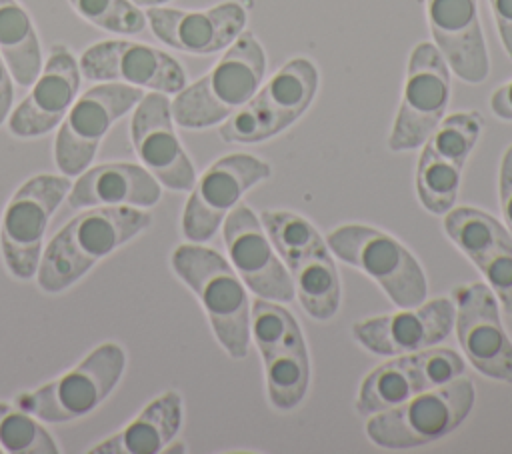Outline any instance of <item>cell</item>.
Wrapping results in <instances>:
<instances>
[{"label":"cell","instance_id":"6","mask_svg":"<svg viewBox=\"0 0 512 454\" xmlns=\"http://www.w3.org/2000/svg\"><path fill=\"white\" fill-rule=\"evenodd\" d=\"M474 398L472 382L458 376L444 386L412 396L396 408L372 414L366 434L374 444L390 450L430 444L460 426L472 410Z\"/></svg>","mask_w":512,"mask_h":454},{"label":"cell","instance_id":"19","mask_svg":"<svg viewBox=\"0 0 512 454\" xmlns=\"http://www.w3.org/2000/svg\"><path fill=\"white\" fill-rule=\"evenodd\" d=\"M130 136L144 168L168 190H192L194 166L176 130L170 100L162 92H148L134 106Z\"/></svg>","mask_w":512,"mask_h":454},{"label":"cell","instance_id":"31","mask_svg":"<svg viewBox=\"0 0 512 454\" xmlns=\"http://www.w3.org/2000/svg\"><path fill=\"white\" fill-rule=\"evenodd\" d=\"M496 28L506 54L512 58V0H490Z\"/></svg>","mask_w":512,"mask_h":454},{"label":"cell","instance_id":"35","mask_svg":"<svg viewBox=\"0 0 512 454\" xmlns=\"http://www.w3.org/2000/svg\"><path fill=\"white\" fill-rule=\"evenodd\" d=\"M0 452H2V448H0Z\"/></svg>","mask_w":512,"mask_h":454},{"label":"cell","instance_id":"29","mask_svg":"<svg viewBox=\"0 0 512 454\" xmlns=\"http://www.w3.org/2000/svg\"><path fill=\"white\" fill-rule=\"evenodd\" d=\"M72 8L90 24L116 32L140 34L146 26V12L130 0H68Z\"/></svg>","mask_w":512,"mask_h":454},{"label":"cell","instance_id":"8","mask_svg":"<svg viewBox=\"0 0 512 454\" xmlns=\"http://www.w3.org/2000/svg\"><path fill=\"white\" fill-rule=\"evenodd\" d=\"M318 90V70L308 58L288 60L256 94L220 126L226 142L268 140L296 122Z\"/></svg>","mask_w":512,"mask_h":454},{"label":"cell","instance_id":"12","mask_svg":"<svg viewBox=\"0 0 512 454\" xmlns=\"http://www.w3.org/2000/svg\"><path fill=\"white\" fill-rule=\"evenodd\" d=\"M450 100V70L440 50L420 42L410 54L402 102L388 138L394 152L420 148L442 122Z\"/></svg>","mask_w":512,"mask_h":454},{"label":"cell","instance_id":"25","mask_svg":"<svg viewBox=\"0 0 512 454\" xmlns=\"http://www.w3.org/2000/svg\"><path fill=\"white\" fill-rule=\"evenodd\" d=\"M160 196V182L144 166L132 162H108L78 174V180L68 190V206L150 208Z\"/></svg>","mask_w":512,"mask_h":454},{"label":"cell","instance_id":"27","mask_svg":"<svg viewBox=\"0 0 512 454\" xmlns=\"http://www.w3.org/2000/svg\"><path fill=\"white\" fill-rule=\"evenodd\" d=\"M0 54L18 86H32L42 70V50L28 12L0 0Z\"/></svg>","mask_w":512,"mask_h":454},{"label":"cell","instance_id":"11","mask_svg":"<svg viewBox=\"0 0 512 454\" xmlns=\"http://www.w3.org/2000/svg\"><path fill=\"white\" fill-rule=\"evenodd\" d=\"M142 96V88L122 82H100L78 96L60 122L54 140L58 170L66 176L82 174L112 124L134 110Z\"/></svg>","mask_w":512,"mask_h":454},{"label":"cell","instance_id":"16","mask_svg":"<svg viewBox=\"0 0 512 454\" xmlns=\"http://www.w3.org/2000/svg\"><path fill=\"white\" fill-rule=\"evenodd\" d=\"M78 68L92 82H122L162 94H178L186 86V72L176 58L130 40H102L88 46Z\"/></svg>","mask_w":512,"mask_h":454},{"label":"cell","instance_id":"10","mask_svg":"<svg viewBox=\"0 0 512 454\" xmlns=\"http://www.w3.org/2000/svg\"><path fill=\"white\" fill-rule=\"evenodd\" d=\"M70 180L56 174L28 178L8 200L0 224V248L8 272L18 280L36 276L48 220L68 196Z\"/></svg>","mask_w":512,"mask_h":454},{"label":"cell","instance_id":"22","mask_svg":"<svg viewBox=\"0 0 512 454\" xmlns=\"http://www.w3.org/2000/svg\"><path fill=\"white\" fill-rule=\"evenodd\" d=\"M444 230L512 314V234L494 216L468 206L450 208Z\"/></svg>","mask_w":512,"mask_h":454},{"label":"cell","instance_id":"5","mask_svg":"<svg viewBox=\"0 0 512 454\" xmlns=\"http://www.w3.org/2000/svg\"><path fill=\"white\" fill-rule=\"evenodd\" d=\"M124 368V348L116 342H104L70 372L34 392L18 394L14 406L48 424L78 420L94 412L108 398L120 382Z\"/></svg>","mask_w":512,"mask_h":454},{"label":"cell","instance_id":"14","mask_svg":"<svg viewBox=\"0 0 512 454\" xmlns=\"http://www.w3.org/2000/svg\"><path fill=\"white\" fill-rule=\"evenodd\" d=\"M482 130L478 112H456L444 118L422 144L416 170V192L432 214L454 208L466 158L474 150Z\"/></svg>","mask_w":512,"mask_h":454},{"label":"cell","instance_id":"9","mask_svg":"<svg viewBox=\"0 0 512 454\" xmlns=\"http://www.w3.org/2000/svg\"><path fill=\"white\" fill-rule=\"evenodd\" d=\"M250 336L264 362L270 404L282 412L296 408L310 380L308 350L298 322L280 304L258 298L250 308Z\"/></svg>","mask_w":512,"mask_h":454},{"label":"cell","instance_id":"23","mask_svg":"<svg viewBox=\"0 0 512 454\" xmlns=\"http://www.w3.org/2000/svg\"><path fill=\"white\" fill-rule=\"evenodd\" d=\"M246 10L240 2H222L206 10H178L148 6L146 22L154 36L188 54H214L228 48L246 26Z\"/></svg>","mask_w":512,"mask_h":454},{"label":"cell","instance_id":"24","mask_svg":"<svg viewBox=\"0 0 512 454\" xmlns=\"http://www.w3.org/2000/svg\"><path fill=\"white\" fill-rule=\"evenodd\" d=\"M436 48L458 78L478 84L488 76V52L476 0H426Z\"/></svg>","mask_w":512,"mask_h":454},{"label":"cell","instance_id":"21","mask_svg":"<svg viewBox=\"0 0 512 454\" xmlns=\"http://www.w3.org/2000/svg\"><path fill=\"white\" fill-rule=\"evenodd\" d=\"M80 88V68L74 54L54 44L48 52L38 78L32 84L30 94L10 112L8 130L18 138H36L56 128L74 100Z\"/></svg>","mask_w":512,"mask_h":454},{"label":"cell","instance_id":"32","mask_svg":"<svg viewBox=\"0 0 512 454\" xmlns=\"http://www.w3.org/2000/svg\"><path fill=\"white\" fill-rule=\"evenodd\" d=\"M12 74L0 54V124L8 118L12 110V100H14V86H12Z\"/></svg>","mask_w":512,"mask_h":454},{"label":"cell","instance_id":"3","mask_svg":"<svg viewBox=\"0 0 512 454\" xmlns=\"http://www.w3.org/2000/svg\"><path fill=\"white\" fill-rule=\"evenodd\" d=\"M170 264L198 296L226 354L244 358L250 342V304L236 270L216 250L200 244H180L172 252Z\"/></svg>","mask_w":512,"mask_h":454},{"label":"cell","instance_id":"34","mask_svg":"<svg viewBox=\"0 0 512 454\" xmlns=\"http://www.w3.org/2000/svg\"><path fill=\"white\" fill-rule=\"evenodd\" d=\"M166 2H170V0H134V4H138V6H162Z\"/></svg>","mask_w":512,"mask_h":454},{"label":"cell","instance_id":"13","mask_svg":"<svg viewBox=\"0 0 512 454\" xmlns=\"http://www.w3.org/2000/svg\"><path fill=\"white\" fill-rule=\"evenodd\" d=\"M464 372V360L448 348H424L392 358L362 382L356 410L372 416L396 408L416 394L444 386Z\"/></svg>","mask_w":512,"mask_h":454},{"label":"cell","instance_id":"26","mask_svg":"<svg viewBox=\"0 0 512 454\" xmlns=\"http://www.w3.org/2000/svg\"><path fill=\"white\" fill-rule=\"evenodd\" d=\"M182 426V396L168 390L148 402L120 432L96 444L92 454H156L172 442Z\"/></svg>","mask_w":512,"mask_h":454},{"label":"cell","instance_id":"30","mask_svg":"<svg viewBox=\"0 0 512 454\" xmlns=\"http://www.w3.org/2000/svg\"><path fill=\"white\" fill-rule=\"evenodd\" d=\"M500 206L508 232L512 234V144L506 148L500 162Z\"/></svg>","mask_w":512,"mask_h":454},{"label":"cell","instance_id":"33","mask_svg":"<svg viewBox=\"0 0 512 454\" xmlns=\"http://www.w3.org/2000/svg\"><path fill=\"white\" fill-rule=\"evenodd\" d=\"M490 110L502 120H512V80L492 92Z\"/></svg>","mask_w":512,"mask_h":454},{"label":"cell","instance_id":"15","mask_svg":"<svg viewBox=\"0 0 512 454\" xmlns=\"http://www.w3.org/2000/svg\"><path fill=\"white\" fill-rule=\"evenodd\" d=\"M270 176V166L252 154H228L194 182L182 214V234L192 242L212 238L244 192Z\"/></svg>","mask_w":512,"mask_h":454},{"label":"cell","instance_id":"18","mask_svg":"<svg viewBox=\"0 0 512 454\" xmlns=\"http://www.w3.org/2000/svg\"><path fill=\"white\" fill-rule=\"evenodd\" d=\"M224 242L240 280L258 298L294 300L292 276L282 266L268 234H264L262 222L246 204H236L224 218Z\"/></svg>","mask_w":512,"mask_h":454},{"label":"cell","instance_id":"17","mask_svg":"<svg viewBox=\"0 0 512 454\" xmlns=\"http://www.w3.org/2000/svg\"><path fill=\"white\" fill-rule=\"evenodd\" d=\"M456 332L468 362L484 376L512 382V342L500 322L494 292L482 284L454 290Z\"/></svg>","mask_w":512,"mask_h":454},{"label":"cell","instance_id":"4","mask_svg":"<svg viewBox=\"0 0 512 454\" xmlns=\"http://www.w3.org/2000/svg\"><path fill=\"white\" fill-rule=\"evenodd\" d=\"M260 222L290 270L302 308L316 320L332 318L340 306V282L320 232L306 218L284 210H266Z\"/></svg>","mask_w":512,"mask_h":454},{"label":"cell","instance_id":"20","mask_svg":"<svg viewBox=\"0 0 512 454\" xmlns=\"http://www.w3.org/2000/svg\"><path fill=\"white\" fill-rule=\"evenodd\" d=\"M450 298H434L396 314H384L356 322L352 334L366 350L378 356H394L432 348L448 338L454 326Z\"/></svg>","mask_w":512,"mask_h":454},{"label":"cell","instance_id":"1","mask_svg":"<svg viewBox=\"0 0 512 454\" xmlns=\"http://www.w3.org/2000/svg\"><path fill=\"white\" fill-rule=\"evenodd\" d=\"M152 224L144 208L92 206L62 226L42 252L36 282L48 294L76 284L96 262Z\"/></svg>","mask_w":512,"mask_h":454},{"label":"cell","instance_id":"7","mask_svg":"<svg viewBox=\"0 0 512 454\" xmlns=\"http://www.w3.org/2000/svg\"><path fill=\"white\" fill-rule=\"evenodd\" d=\"M326 244L342 262L368 274L398 308H414L426 300L424 270L390 234L362 224H346L332 230Z\"/></svg>","mask_w":512,"mask_h":454},{"label":"cell","instance_id":"28","mask_svg":"<svg viewBox=\"0 0 512 454\" xmlns=\"http://www.w3.org/2000/svg\"><path fill=\"white\" fill-rule=\"evenodd\" d=\"M0 448L10 454H56L58 446L38 418L0 402Z\"/></svg>","mask_w":512,"mask_h":454},{"label":"cell","instance_id":"2","mask_svg":"<svg viewBox=\"0 0 512 454\" xmlns=\"http://www.w3.org/2000/svg\"><path fill=\"white\" fill-rule=\"evenodd\" d=\"M266 54L252 32H242L214 64L170 102L172 118L182 128H210L244 106L260 88Z\"/></svg>","mask_w":512,"mask_h":454}]
</instances>
